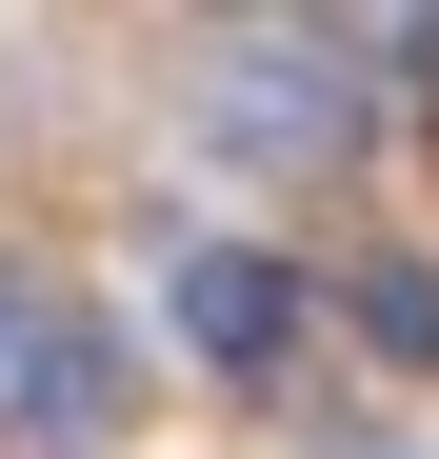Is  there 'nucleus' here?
Returning <instances> with one entry per match:
<instances>
[{
	"instance_id": "f257e3e1",
	"label": "nucleus",
	"mask_w": 439,
	"mask_h": 459,
	"mask_svg": "<svg viewBox=\"0 0 439 459\" xmlns=\"http://www.w3.org/2000/svg\"><path fill=\"white\" fill-rule=\"evenodd\" d=\"M200 140H220V160H340V140H359L340 40H240V60L200 81Z\"/></svg>"
},
{
	"instance_id": "423d86ee",
	"label": "nucleus",
	"mask_w": 439,
	"mask_h": 459,
	"mask_svg": "<svg viewBox=\"0 0 439 459\" xmlns=\"http://www.w3.org/2000/svg\"><path fill=\"white\" fill-rule=\"evenodd\" d=\"M0 340H21V280H0Z\"/></svg>"
},
{
	"instance_id": "7ed1b4c3",
	"label": "nucleus",
	"mask_w": 439,
	"mask_h": 459,
	"mask_svg": "<svg viewBox=\"0 0 439 459\" xmlns=\"http://www.w3.org/2000/svg\"><path fill=\"white\" fill-rule=\"evenodd\" d=\"M0 400H21L40 439H120V340L81 320V299H21V340H0Z\"/></svg>"
},
{
	"instance_id": "f03ea898",
	"label": "nucleus",
	"mask_w": 439,
	"mask_h": 459,
	"mask_svg": "<svg viewBox=\"0 0 439 459\" xmlns=\"http://www.w3.org/2000/svg\"><path fill=\"white\" fill-rule=\"evenodd\" d=\"M180 340L220 379H280V359H300V280H280L260 240H180Z\"/></svg>"
},
{
	"instance_id": "39448f33",
	"label": "nucleus",
	"mask_w": 439,
	"mask_h": 459,
	"mask_svg": "<svg viewBox=\"0 0 439 459\" xmlns=\"http://www.w3.org/2000/svg\"><path fill=\"white\" fill-rule=\"evenodd\" d=\"M400 60H419V81H439V21H400Z\"/></svg>"
},
{
	"instance_id": "20e7f679",
	"label": "nucleus",
	"mask_w": 439,
	"mask_h": 459,
	"mask_svg": "<svg viewBox=\"0 0 439 459\" xmlns=\"http://www.w3.org/2000/svg\"><path fill=\"white\" fill-rule=\"evenodd\" d=\"M340 320L380 340V359H419V379H439V280H419V260H359V280H340Z\"/></svg>"
}]
</instances>
